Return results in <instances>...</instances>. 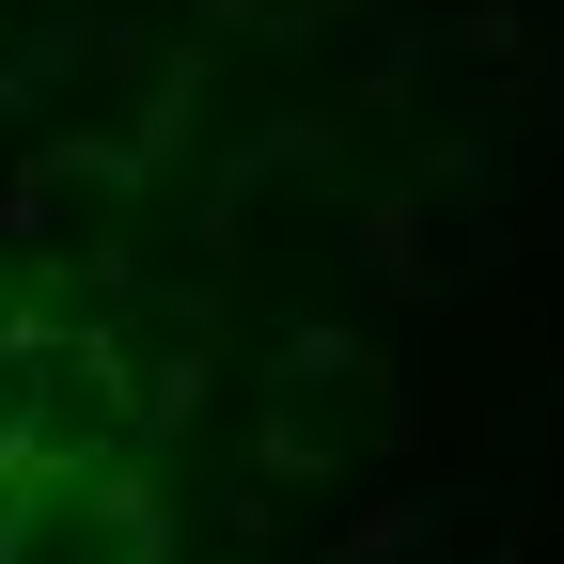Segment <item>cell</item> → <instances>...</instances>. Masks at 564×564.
<instances>
[{
  "label": "cell",
  "mask_w": 564,
  "mask_h": 564,
  "mask_svg": "<svg viewBox=\"0 0 564 564\" xmlns=\"http://www.w3.org/2000/svg\"><path fill=\"white\" fill-rule=\"evenodd\" d=\"M32 549V470H0V564Z\"/></svg>",
  "instance_id": "4"
},
{
  "label": "cell",
  "mask_w": 564,
  "mask_h": 564,
  "mask_svg": "<svg viewBox=\"0 0 564 564\" xmlns=\"http://www.w3.org/2000/svg\"><path fill=\"white\" fill-rule=\"evenodd\" d=\"M47 455V329L0 314V470H32Z\"/></svg>",
  "instance_id": "3"
},
{
  "label": "cell",
  "mask_w": 564,
  "mask_h": 564,
  "mask_svg": "<svg viewBox=\"0 0 564 564\" xmlns=\"http://www.w3.org/2000/svg\"><path fill=\"white\" fill-rule=\"evenodd\" d=\"M408 440V392H392V361L377 345H345V329H314V345H282L267 361V470H377Z\"/></svg>",
  "instance_id": "1"
},
{
  "label": "cell",
  "mask_w": 564,
  "mask_h": 564,
  "mask_svg": "<svg viewBox=\"0 0 564 564\" xmlns=\"http://www.w3.org/2000/svg\"><path fill=\"white\" fill-rule=\"evenodd\" d=\"M17 564H173V518L141 470H32V549Z\"/></svg>",
  "instance_id": "2"
}]
</instances>
